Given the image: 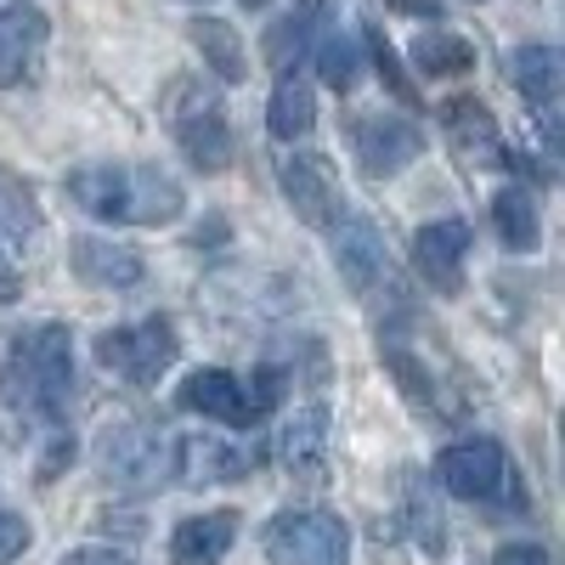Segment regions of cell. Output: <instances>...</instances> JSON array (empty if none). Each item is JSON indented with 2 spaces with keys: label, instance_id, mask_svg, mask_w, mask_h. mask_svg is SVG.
I'll list each match as a JSON object with an SVG mask.
<instances>
[{
  "label": "cell",
  "instance_id": "6da1fadb",
  "mask_svg": "<svg viewBox=\"0 0 565 565\" xmlns=\"http://www.w3.org/2000/svg\"><path fill=\"white\" fill-rule=\"evenodd\" d=\"M68 199L114 226H164L186 210L181 181L159 164H85L68 175Z\"/></svg>",
  "mask_w": 565,
  "mask_h": 565
},
{
  "label": "cell",
  "instance_id": "7a4b0ae2",
  "mask_svg": "<svg viewBox=\"0 0 565 565\" xmlns=\"http://www.w3.org/2000/svg\"><path fill=\"white\" fill-rule=\"evenodd\" d=\"M0 396L12 413L57 424L74 396V340L63 322H34L12 340L7 367H0Z\"/></svg>",
  "mask_w": 565,
  "mask_h": 565
},
{
  "label": "cell",
  "instance_id": "3957f363",
  "mask_svg": "<svg viewBox=\"0 0 565 565\" xmlns=\"http://www.w3.org/2000/svg\"><path fill=\"white\" fill-rule=\"evenodd\" d=\"M260 548L271 565H351V532L328 509H282L266 521Z\"/></svg>",
  "mask_w": 565,
  "mask_h": 565
},
{
  "label": "cell",
  "instance_id": "277c9868",
  "mask_svg": "<svg viewBox=\"0 0 565 565\" xmlns=\"http://www.w3.org/2000/svg\"><path fill=\"white\" fill-rule=\"evenodd\" d=\"M164 108L175 119V141H181L186 164L204 170V175H221L232 164V130H226V114L215 103V90H204L199 79H175Z\"/></svg>",
  "mask_w": 565,
  "mask_h": 565
},
{
  "label": "cell",
  "instance_id": "5b68a950",
  "mask_svg": "<svg viewBox=\"0 0 565 565\" xmlns=\"http://www.w3.org/2000/svg\"><path fill=\"white\" fill-rule=\"evenodd\" d=\"M97 463L119 492H153V487L175 481V441L148 430V424H108Z\"/></svg>",
  "mask_w": 565,
  "mask_h": 565
},
{
  "label": "cell",
  "instance_id": "8992f818",
  "mask_svg": "<svg viewBox=\"0 0 565 565\" xmlns=\"http://www.w3.org/2000/svg\"><path fill=\"white\" fill-rule=\"evenodd\" d=\"M175 356H181V340H175V322L170 317L108 328V334L97 340V362L108 373H119V380H130V385H159Z\"/></svg>",
  "mask_w": 565,
  "mask_h": 565
},
{
  "label": "cell",
  "instance_id": "52a82bcc",
  "mask_svg": "<svg viewBox=\"0 0 565 565\" xmlns=\"http://www.w3.org/2000/svg\"><path fill=\"white\" fill-rule=\"evenodd\" d=\"M436 476H441V487H447L452 498H463V503H492V498H503V487H514V481H509V458H503V447H498L492 436L452 441V447L436 458Z\"/></svg>",
  "mask_w": 565,
  "mask_h": 565
},
{
  "label": "cell",
  "instance_id": "ba28073f",
  "mask_svg": "<svg viewBox=\"0 0 565 565\" xmlns=\"http://www.w3.org/2000/svg\"><path fill=\"white\" fill-rule=\"evenodd\" d=\"M45 45H52V23H45L34 0L0 7V90L34 85L45 68Z\"/></svg>",
  "mask_w": 565,
  "mask_h": 565
},
{
  "label": "cell",
  "instance_id": "9c48e42d",
  "mask_svg": "<svg viewBox=\"0 0 565 565\" xmlns=\"http://www.w3.org/2000/svg\"><path fill=\"white\" fill-rule=\"evenodd\" d=\"M282 181V199L295 204V215L306 226H334L345 215V193H340V175L334 164H328L322 153H289L277 170Z\"/></svg>",
  "mask_w": 565,
  "mask_h": 565
},
{
  "label": "cell",
  "instance_id": "30bf717a",
  "mask_svg": "<svg viewBox=\"0 0 565 565\" xmlns=\"http://www.w3.org/2000/svg\"><path fill=\"white\" fill-rule=\"evenodd\" d=\"M328 249H334V266L345 277V289H356V295H373L391 277L385 238H380V226H373L367 215H340L334 226H328Z\"/></svg>",
  "mask_w": 565,
  "mask_h": 565
},
{
  "label": "cell",
  "instance_id": "8fae6325",
  "mask_svg": "<svg viewBox=\"0 0 565 565\" xmlns=\"http://www.w3.org/2000/svg\"><path fill=\"white\" fill-rule=\"evenodd\" d=\"M441 136H447V148L463 170H487V164H503V136H498V119L481 97H452L441 103Z\"/></svg>",
  "mask_w": 565,
  "mask_h": 565
},
{
  "label": "cell",
  "instance_id": "7c38bea8",
  "mask_svg": "<svg viewBox=\"0 0 565 565\" xmlns=\"http://www.w3.org/2000/svg\"><path fill=\"white\" fill-rule=\"evenodd\" d=\"M175 407H181V413L221 418V424H238V430H249V424L266 418V413L255 407L249 385H244V380H232L226 367H199V373H186L181 391H175Z\"/></svg>",
  "mask_w": 565,
  "mask_h": 565
},
{
  "label": "cell",
  "instance_id": "4fadbf2b",
  "mask_svg": "<svg viewBox=\"0 0 565 565\" xmlns=\"http://www.w3.org/2000/svg\"><path fill=\"white\" fill-rule=\"evenodd\" d=\"M463 260H469V221H463V215H447V221L418 226V238H413V266L430 277V289L452 295L458 282H463Z\"/></svg>",
  "mask_w": 565,
  "mask_h": 565
},
{
  "label": "cell",
  "instance_id": "5bb4252c",
  "mask_svg": "<svg viewBox=\"0 0 565 565\" xmlns=\"http://www.w3.org/2000/svg\"><path fill=\"white\" fill-rule=\"evenodd\" d=\"M424 153V130L407 125V119H356V164L367 175H396L402 164H413Z\"/></svg>",
  "mask_w": 565,
  "mask_h": 565
},
{
  "label": "cell",
  "instance_id": "9a60e30c",
  "mask_svg": "<svg viewBox=\"0 0 565 565\" xmlns=\"http://www.w3.org/2000/svg\"><path fill=\"white\" fill-rule=\"evenodd\" d=\"M277 458L295 481L322 487L328 481V407H306V413H295L289 424H282Z\"/></svg>",
  "mask_w": 565,
  "mask_h": 565
},
{
  "label": "cell",
  "instance_id": "2e32d148",
  "mask_svg": "<svg viewBox=\"0 0 565 565\" xmlns=\"http://www.w3.org/2000/svg\"><path fill=\"white\" fill-rule=\"evenodd\" d=\"M255 469V452L215 441V436H181L175 441V481L186 487H215V481H238Z\"/></svg>",
  "mask_w": 565,
  "mask_h": 565
},
{
  "label": "cell",
  "instance_id": "e0dca14e",
  "mask_svg": "<svg viewBox=\"0 0 565 565\" xmlns=\"http://www.w3.org/2000/svg\"><path fill=\"white\" fill-rule=\"evenodd\" d=\"M232 537H238V514L232 509H210V514H193L170 532V565H221Z\"/></svg>",
  "mask_w": 565,
  "mask_h": 565
},
{
  "label": "cell",
  "instance_id": "ac0fdd59",
  "mask_svg": "<svg viewBox=\"0 0 565 565\" xmlns=\"http://www.w3.org/2000/svg\"><path fill=\"white\" fill-rule=\"evenodd\" d=\"M68 255H74V271L85 282H97V289H130L148 271L130 244H114V238H74Z\"/></svg>",
  "mask_w": 565,
  "mask_h": 565
},
{
  "label": "cell",
  "instance_id": "d6986e66",
  "mask_svg": "<svg viewBox=\"0 0 565 565\" xmlns=\"http://www.w3.org/2000/svg\"><path fill=\"white\" fill-rule=\"evenodd\" d=\"M317 125V90L300 68H282V79L271 85V103H266V130L277 141H295Z\"/></svg>",
  "mask_w": 565,
  "mask_h": 565
},
{
  "label": "cell",
  "instance_id": "ffe728a7",
  "mask_svg": "<svg viewBox=\"0 0 565 565\" xmlns=\"http://www.w3.org/2000/svg\"><path fill=\"white\" fill-rule=\"evenodd\" d=\"M186 40L199 45V57H204V68L221 79V85H238L244 79V34L232 29L226 18H193L186 23Z\"/></svg>",
  "mask_w": 565,
  "mask_h": 565
},
{
  "label": "cell",
  "instance_id": "44dd1931",
  "mask_svg": "<svg viewBox=\"0 0 565 565\" xmlns=\"http://www.w3.org/2000/svg\"><path fill=\"white\" fill-rule=\"evenodd\" d=\"M509 79L526 103L548 108L559 97V85H565V57L554 52V45H521V52L509 57Z\"/></svg>",
  "mask_w": 565,
  "mask_h": 565
},
{
  "label": "cell",
  "instance_id": "7402d4cb",
  "mask_svg": "<svg viewBox=\"0 0 565 565\" xmlns=\"http://www.w3.org/2000/svg\"><path fill=\"white\" fill-rule=\"evenodd\" d=\"M492 226L509 255H532L543 244V221H537V199L526 193V186H503V193L492 199Z\"/></svg>",
  "mask_w": 565,
  "mask_h": 565
},
{
  "label": "cell",
  "instance_id": "603a6c76",
  "mask_svg": "<svg viewBox=\"0 0 565 565\" xmlns=\"http://www.w3.org/2000/svg\"><path fill=\"white\" fill-rule=\"evenodd\" d=\"M413 63L430 79H458V74L476 68V45H469L458 29H424L413 40Z\"/></svg>",
  "mask_w": 565,
  "mask_h": 565
},
{
  "label": "cell",
  "instance_id": "cb8c5ba5",
  "mask_svg": "<svg viewBox=\"0 0 565 565\" xmlns=\"http://www.w3.org/2000/svg\"><path fill=\"white\" fill-rule=\"evenodd\" d=\"M40 232V199H34V186L0 164V238L18 244V238H34Z\"/></svg>",
  "mask_w": 565,
  "mask_h": 565
},
{
  "label": "cell",
  "instance_id": "d4e9b609",
  "mask_svg": "<svg viewBox=\"0 0 565 565\" xmlns=\"http://www.w3.org/2000/svg\"><path fill=\"white\" fill-rule=\"evenodd\" d=\"M317 68H322V79L334 85V90H351L356 79H362V57H356V34H322V45H317Z\"/></svg>",
  "mask_w": 565,
  "mask_h": 565
},
{
  "label": "cell",
  "instance_id": "484cf974",
  "mask_svg": "<svg viewBox=\"0 0 565 565\" xmlns=\"http://www.w3.org/2000/svg\"><path fill=\"white\" fill-rule=\"evenodd\" d=\"M407 509H413V537L430 548V554H441V548H447V526H441L436 498H424V481H418V476L407 481Z\"/></svg>",
  "mask_w": 565,
  "mask_h": 565
},
{
  "label": "cell",
  "instance_id": "4316f807",
  "mask_svg": "<svg viewBox=\"0 0 565 565\" xmlns=\"http://www.w3.org/2000/svg\"><path fill=\"white\" fill-rule=\"evenodd\" d=\"M385 367L396 373V385L413 407H436V385H430V373L418 367V356H407L402 345H385Z\"/></svg>",
  "mask_w": 565,
  "mask_h": 565
},
{
  "label": "cell",
  "instance_id": "83f0119b",
  "mask_svg": "<svg viewBox=\"0 0 565 565\" xmlns=\"http://www.w3.org/2000/svg\"><path fill=\"white\" fill-rule=\"evenodd\" d=\"M362 45H367V52H373V68L385 74V85L396 90V97H402L407 108H418V85H413V79L402 74V57L391 52V40H385L380 29H362Z\"/></svg>",
  "mask_w": 565,
  "mask_h": 565
},
{
  "label": "cell",
  "instance_id": "f1b7e54d",
  "mask_svg": "<svg viewBox=\"0 0 565 565\" xmlns=\"http://www.w3.org/2000/svg\"><path fill=\"white\" fill-rule=\"evenodd\" d=\"M311 18H317V0H311V7H300V12H289V18L266 34V57H271L277 68H289V52H300V45H306Z\"/></svg>",
  "mask_w": 565,
  "mask_h": 565
},
{
  "label": "cell",
  "instance_id": "f546056e",
  "mask_svg": "<svg viewBox=\"0 0 565 565\" xmlns=\"http://www.w3.org/2000/svg\"><path fill=\"white\" fill-rule=\"evenodd\" d=\"M23 548H29V521L12 509H0V565H12Z\"/></svg>",
  "mask_w": 565,
  "mask_h": 565
},
{
  "label": "cell",
  "instance_id": "4dcf8cb0",
  "mask_svg": "<svg viewBox=\"0 0 565 565\" xmlns=\"http://www.w3.org/2000/svg\"><path fill=\"white\" fill-rule=\"evenodd\" d=\"M492 565H548V548L543 543H503Z\"/></svg>",
  "mask_w": 565,
  "mask_h": 565
},
{
  "label": "cell",
  "instance_id": "1f68e13d",
  "mask_svg": "<svg viewBox=\"0 0 565 565\" xmlns=\"http://www.w3.org/2000/svg\"><path fill=\"white\" fill-rule=\"evenodd\" d=\"M23 295V277H18V260H12V244L0 238V300H18Z\"/></svg>",
  "mask_w": 565,
  "mask_h": 565
},
{
  "label": "cell",
  "instance_id": "d6a6232c",
  "mask_svg": "<svg viewBox=\"0 0 565 565\" xmlns=\"http://www.w3.org/2000/svg\"><path fill=\"white\" fill-rule=\"evenodd\" d=\"M63 463H74V436H52V452H45V463H40V481H52Z\"/></svg>",
  "mask_w": 565,
  "mask_h": 565
},
{
  "label": "cell",
  "instance_id": "836d02e7",
  "mask_svg": "<svg viewBox=\"0 0 565 565\" xmlns=\"http://www.w3.org/2000/svg\"><path fill=\"white\" fill-rule=\"evenodd\" d=\"M63 565H136V559H125V554H114V548H74Z\"/></svg>",
  "mask_w": 565,
  "mask_h": 565
},
{
  "label": "cell",
  "instance_id": "e575fe53",
  "mask_svg": "<svg viewBox=\"0 0 565 565\" xmlns=\"http://www.w3.org/2000/svg\"><path fill=\"white\" fill-rule=\"evenodd\" d=\"M391 7H402V12H430V18H436V0H391Z\"/></svg>",
  "mask_w": 565,
  "mask_h": 565
},
{
  "label": "cell",
  "instance_id": "d590c367",
  "mask_svg": "<svg viewBox=\"0 0 565 565\" xmlns=\"http://www.w3.org/2000/svg\"><path fill=\"white\" fill-rule=\"evenodd\" d=\"M244 7H255V12H260V7H266V0H244Z\"/></svg>",
  "mask_w": 565,
  "mask_h": 565
}]
</instances>
